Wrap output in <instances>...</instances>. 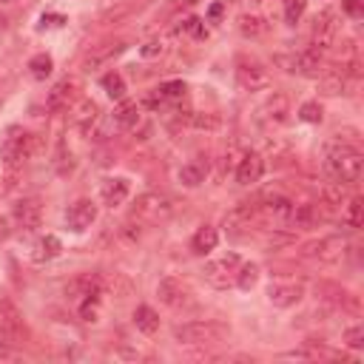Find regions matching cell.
Here are the masks:
<instances>
[{"instance_id":"7a4b0ae2","label":"cell","mask_w":364,"mask_h":364,"mask_svg":"<svg viewBox=\"0 0 364 364\" xmlns=\"http://www.w3.org/2000/svg\"><path fill=\"white\" fill-rule=\"evenodd\" d=\"M231 336V327L214 319H205V322H188V324H179L174 327V339L176 345H217L225 342Z\"/></svg>"},{"instance_id":"30bf717a","label":"cell","mask_w":364,"mask_h":364,"mask_svg":"<svg viewBox=\"0 0 364 364\" xmlns=\"http://www.w3.org/2000/svg\"><path fill=\"white\" fill-rule=\"evenodd\" d=\"M336 35H339V23H336V12H322L313 20V51H324L330 46H336Z\"/></svg>"},{"instance_id":"4fadbf2b","label":"cell","mask_w":364,"mask_h":364,"mask_svg":"<svg viewBox=\"0 0 364 364\" xmlns=\"http://www.w3.org/2000/svg\"><path fill=\"white\" fill-rule=\"evenodd\" d=\"M259 222V205H251V202H245V205H236L231 214L225 217V231L231 233V236H242L251 225H256Z\"/></svg>"},{"instance_id":"44dd1931","label":"cell","mask_w":364,"mask_h":364,"mask_svg":"<svg viewBox=\"0 0 364 364\" xmlns=\"http://www.w3.org/2000/svg\"><path fill=\"white\" fill-rule=\"evenodd\" d=\"M74 97H77V83L74 80H60L49 91V108H69Z\"/></svg>"},{"instance_id":"d6a6232c","label":"cell","mask_w":364,"mask_h":364,"mask_svg":"<svg viewBox=\"0 0 364 364\" xmlns=\"http://www.w3.org/2000/svg\"><path fill=\"white\" fill-rule=\"evenodd\" d=\"M305 6H308V0H285V20L296 23L301 15H305Z\"/></svg>"},{"instance_id":"277c9868","label":"cell","mask_w":364,"mask_h":364,"mask_svg":"<svg viewBox=\"0 0 364 364\" xmlns=\"http://www.w3.org/2000/svg\"><path fill=\"white\" fill-rule=\"evenodd\" d=\"M233 74H236L239 88H245V91H259V88H265V85L270 83L267 69L259 63L256 57H248V54H239V57H236Z\"/></svg>"},{"instance_id":"9a60e30c","label":"cell","mask_w":364,"mask_h":364,"mask_svg":"<svg viewBox=\"0 0 364 364\" xmlns=\"http://www.w3.org/2000/svg\"><path fill=\"white\" fill-rule=\"evenodd\" d=\"M288 108H290V103H288L285 94H273V97H267V103L259 108V123H262L265 129H270V126H282V123H285V117H288Z\"/></svg>"},{"instance_id":"3957f363","label":"cell","mask_w":364,"mask_h":364,"mask_svg":"<svg viewBox=\"0 0 364 364\" xmlns=\"http://www.w3.org/2000/svg\"><path fill=\"white\" fill-rule=\"evenodd\" d=\"M35 151H38V137L35 134H12V137H6L3 148H0V157H3V165L9 171H15L32 157Z\"/></svg>"},{"instance_id":"484cf974","label":"cell","mask_w":364,"mask_h":364,"mask_svg":"<svg viewBox=\"0 0 364 364\" xmlns=\"http://www.w3.org/2000/svg\"><path fill=\"white\" fill-rule=\"evenodd\" d=\"M154 97H157L160 103H176V100H182V97H185V83H182V80L163 83V85L154 91Z\"/></svg>"},{"instance_id":"6da1fadb","label":"cell","mask_w":364,"mask_h":364,"mask_svg":"<svg viewBox=\"0 0 364 364\" xmlns=\"http://www.w3.org/2000/svg\"><path fill=\"white\" fill-rule=\"evenodd\" d=\"M361 165L364 157L356 142L342 140V134H336L327 145H324V171L333 182H345V185H353L361 176Z\"/></svg>"},{"instance_id":"ac0fdd59","label":"cell","mask_w":364,"mask_h":364,"mask_svg":"<svg viewBox=\"0 0 364 364\" xmlns=\"http://www.w3.org/2000/svg\"><path fill=\"white\" fill-rule=\"evenodd\" d=\"M267 296H270V301H273L276 308H290V305H296L301 296H305V288L296 285V282H288V285H270Z\"/></svg>"},{"instance_id":"7402d4cb","label":"cell","mask_w":364,"mask_h":364,"mask_svg":"<svg viewBox=\"0 0 364 364\" xmlns=\"http://www.w3.org/2000/svg\"><path fill=\"white\" fill-rule=\"evenodd\" d=\"M217 245H220V233H217V228H210V225L199 228V231L194 233V239H191V251H194L197 256L210 254Z\"/></svg>"},{"instance_id":"e0dca14e","label":"cell","mask_w":364,"mask_h":364,"mask_svg":"<svg viewBox=\"0 0 364 364\" xmlns=\"http://www.w3.org/2000/svg\"><path fill=\"white\" fill-rule=\"evenodd\" d=\"M131 194V185H129V179L123 176H114V179H106L103 182V188H100V197L108 208H117V205H123Z\"/></svg>"},{"instance_id":"5bb4252c","label":"cell","mask_w":364,"mask_h":364,"mask_svg":"<svg viewBox=\"0 0 364 364\" xmlns=\"http://www.w3.org/2000/svg\"><path fill=\"white\" fill-rule=\"evenodd\" d=\"M12 217L23 231H35L40 228V220H43V205L38 199H20L12 210Z\"/></svg>"},{"instance_id":"7c38bea8","label":"cell","mask_w":364,"mask_h":364,"mask_svg":"<svg viewBox=\"0 0 364 364\" xmlns=\"http://www.w3.org/2000/svg\"><path fill=\"white\" fill-rule=\"evenodd\" d=\"M97 220V205L91 199H77L69 210H66V228L74 231V233H83L88 231L91 225H94Z\"/></svg>"},{"instance_id":"f35d334b","label":"cell","mask_w":364,"mask_h":364,"mask_svg":"<svg viewBox=\"0 0 364 364\" xmlns=\"http://www.w3.org/2000/svg\"><path fill=\"white\" fill-rule=\"evenodd\" d=\"M3 239H9V222H6V217H0V242Z\"/></svg>"},{"instance_id":"d4e9b609","label":"cell","mask_w":364,"mask_h":364,"mask_svg":"<svg viewBox=\"0 0 364 364\" xmlns=\"http://www.w3.org/2000/svg\"><path fill=\"white\" fill-rule=\"evenodd\" d=\"M60 251H63L60 239L49 233V236H43V239H38V245H35V262H49V259L60 256Z\"/></svg>"},{"instance_id":"4316f807","label":"cell","mask_w":364,"mask_h":364,"mask_svg":"<svg viewBox=\"0 0 364 364\" xmlns=\"http://www.w3.org/2000/svg\"><path fill=\"white\" fill-rule=\"evenodd\" d=\"M239 32L245 38H262L267 32V20L256 15H245V17H239Z\"/></svg>"},{"instance_id":"f1b7e54d","label":"cell","mask_w":364,"mask_h":364,"mask_svg":"<svg viewBox=\"0 0 364 364\" xmlns=\"http://www.w3.org/2000/svg\"><path fill=\"white\" fill-rule=\"evenodd\" d=\"M94 119H97V103L83 100V103H80V108H77V114H74V126H77L80 131H88Z\"/></svg>"},{"instance_id":"ab89813d","label":"cell","mask_w":364,"mask_h":364,"mask_svg":"<svg viewBox=\"0 0 364 364\" xmlns=\"http://www.w3.org/2000/svg\"><path fill=\"white\" fill-rule=\"evenodd\" d=\"M222 15V3H217V6H210V20H217Z\"/></svg>"},{"instance_id":"52a82bcc","label":"cell","mask_w":364,"mask_h":364,"mask_svg":"<svg viewBox=\"0 0 364 364\" xmlns=\"http://www.w3.org/2000/svg\"><path fill=\"white\" fill-rule=\"evenodd\" d=\"M239 267H242V259H239L236 254H228V256H222V259H217V262H208L202 273H205V282H208V285L228 288V285L236 282Z\"/></svg>"},{"instance_id":"74e56055","label":"cell","mask_w":364,"mask_h":364,"mask_svg":"<svg viewBox=\"0 0 364 364\" xmlns=\"http://www.w3.org/2000/svg\"><path fill=\"white\" fill-rule=\"evenodd\" d=\"M160 49H163V46H160V43H148V46H145V49H142V54H145V57H154V54H157V51H160Z\"/></svg>"},{"instance_id":"cb8c5ba5","label":"cell","mask_w":364,"mask_h":364,"mask_svg":"<svg viewBox=\"0 0 364 364\" xmlns=\"http://www.w3.org/2000/svg\"><path fill=\"white\" fill-rule=\"evenodd\" d=\"M114 123L119 129H134L140 123V106L131 103V100H123L117 108H114Z\"/></svg>"},{"instance_id":"ba28073f","label":"cell","mask_w":364,"mask_h":364,"mask_svg":"<svg viewBox=\"0 0 364 364\" xmlns=\"http://www.w3.org/2000/svg\"><path fill=\"white\" fill-rule=\"evenodd\" d=\"M129 49V40H123V38H117V40H103V43H97V46H91L85 54H83V72H94V69H100V66H106V63H111V60L117 57V54H123Z\"/></svg>"},{"instance_id":"1f68e13d","label":"cell","mask_w":364,"mask_h":364,"mask_svg":"<svg viewBox=\"0 0 364 364\" xmlns=\"http://www.w3.org/2000/svg\"><path fill=\"white\" fill-rule=\"evenodd\" d=\"M345 222H347L350 228H361V222H364V202H361V197H353V199L347 202V208H345Z\"/></svg>"},{"instance_id":"4dcf8cb0","label":"cell","mask_w":364,"mask_h":364,"mask_svg":"<svg viewBox=\"0 0 364 364\" xmlns=\"http://www.w3.org/2000/svg\"><path fill=\"white\" fill-rule=\"evenodd\" d=\"M256 282H259V267L251 265V262H242V267H239V273H236V285H239L242 290H251Z\"/></svg>"},{"instance_id":"8fae6325","label":"cell","mask_w":364,"mask_h":364,"mask_svg":"<svg viewBox=\"0 0 364 364\" xmlns=\"http://www.w3.org/2000/svg\"><path fill=\"white\" fill-rule=\"evenodd\" d=\"M347 248V242L342 236H324V239H316L311 245H305V254L308 259H316V262H336Z\"/></svg>"},{"instance_id":"ffe728a7","label":"cell","mask_w":364,"mask_h":364,"mask_svg":"<svg viewBox=\"0 0 364 364\" xmlns=\"http://www.w3.org/2000/svg\"><path fill=\"white\" fill-rule=\"evenodd\" d=\"M179 182L182 185H188V188H197V185H202L205 182V176H208V160H202V157H197V160H191V163H185L179 168Z\"/></svg>"},{"instance_id":"d590c367","label":"cell","mask_w":364,"mask_h":364,"mask_svg":"<svg viewBox=\"0 0 364 364\" xmlns=\"http://www.w3.org/2000/svg\"><path fill=\"white\" fill-rule=\"evenodd\" d=\"M342 12L347 15V17H361L364 15V0H342Z\"/></svg>"},{"instance_id":"2e32d148","label":"cell","mask_w":364,"mask_h":364,"mask_svg":"<svg viewBox=\"0 0 364 364\" xmlns=\"http://www.w3.org/2000/svg\"><path fill=\"white\" fill-rule=\"evenodd\" d=\"M265 174V160L259 154H245L239 160V168H236V182L239 185H254V182H259Z\"/></svg>"},{"instance_id":"5b68a950","label":"cell","mask_w":364,"mask_h":364,"mask_svg":"<svg viewBox=\"0 0 364 364\" xmlns=\"http://www.w3.org/2000/svg\"><path fill=\"white\" fill-rule=\"evenodd\" d=\"M276 66H282L290 74H308V77H319L322 74V57L319 51L308 49V51H293V54H276Z\"/></svg>"},{"instance_id":"f546056e","label":"cell","mask_w":364,"mask_h":364,"mask_svg":"<svg viewBox=\"0 0 364 364\" xmlns=\"http://www.w3.org/2000/svg\"><path fill=\"white\" fill-rule=\"evenodd\" d=\"M54 69V60L49 54H35L32 60H28V74H32L35 80H46Z\"/></svg>"},{"instance_id":"83f0119b","label":"cell","mask_w":364,"mask_h":364,"mask_svg":"<svg viewBox=\"0 0 364 364\" xmlns=\"http://www.w3.org/2000/svg\"><path fill=\"white\" fill-rule=\"evenodd\" d=\"M103 88H106V94L111 97V100H123L126 97V80H123V74H117V72H108V74H103Z\"/></svg>"},{"instance_id":"e575fe53","label":"cell","mask_w":364,"mask_h":364,"mask_svg":"<svg viewBox=\"0 0 364 364\" xmlns=\"http://www.w3.org/2000/svg\"><path fill=\"white\" fill-rule=\"evenodd\" d=\"M345 342H347V347H353V350H361V347H364V327H361V324L350 327V330L345 333Z\"/></svg>"},{"instance_id":"8992f818","label":"cell","mask_w":364,"mask_h":364,"mask_svg":"<svg viewBox=\"0 0 364 364\" xmlns=\"http://www.w3.org/2000/svg\"><path fill=\"white\" fill-rule=\"evenodd\" d=\"M0 336L9 345H17L26 336L23 327V313L17 311V305L9 296H0Z\"/></svg>"},{"instance_id":"d6986e66","label":"cell","mask_w":364,"mask_h":364,"mask_svg":"<svg viewBox=\"0 0 364 364\" xmlns=\"http://www.w3.org/2000/svg\"><path fill=\"white\" fill-rule=\"evenodd\" d=\"M157 296H160L163 305H168V308H179L182 301H185L188 290H185V285H182L179 279L168 276V279H163V282L157 285Z\"/></svg>"},{"instance_id":"9c48e42d","label":"cell","mask_w":364,"mask_h":364,"mask_svg":"<svg viewBox=\"0 0 364 364\" xmlns=\"http://www.w3.org/2000/svg\"><path fill=\"white\" fill-rule=\"evenodd\" d=\"M171 214V199L165 194H142L134 205V220H142V222H160Z\"/></svg>"},{"instance_id":"603a6c76","label":"cell","mask_w":364,"mask_h":364,"mask_svg":"<svg viewBox=\"0 0 364 364\" xmlns=\"http://www.w3.org/2000/svg\"><path fill=\"white\" fill-rule=\"evenodd\" d=\"M134 324L140 333H145V336H154V333L160 330V316L154 308H148V305H140L134 311Z\"/></svg>"},{"instance_id":"836d02e7","label":"cell","mask_w":364,"mask_h":364,"mask_svg":"<svg viewBox=\"0 0 364 364\" xmlns=\"http://www.w3.org/2000/svg\"><path fill=\"white\" fill-rule=\"evenodd\" d=\"M299 117L301 119H305V123H322V106L319 103H305V106H301L299 108Z\"/></svg>"},{"instance_id":"8d00e7d4","label":"cell","mask_w":364,"mask_h":364,"mask_svg":"<svg viewBox=\"0 0 364 364\" xmlns=\"http://www.w3.org/2000/svg\"><path fill=\"white\" fill-rule=\"evenodd\" d=\"M194 126L197 129H217L220 126V117H214V114H194Z\"/></svg>"}]
</instances>
